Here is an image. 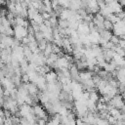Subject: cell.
I'll return each instance as SVG.
<instances>
[{
    "label": "cell",
    "mask_w": 125,
    "mask_h": 125,
    "mask_svg": "<svg viewBox=\"0 0 125 125\" xmlns=\"http://www.w3.org/2000/svg\"><path fill=\"white\" fill-rule=\"evenodd\" d=\"M31 21H33L36 24H38V25H41L42 23H43V21H44V20H43V18H42V16H41V14H36L34 17H33V19L31 20Z\"/></svg>",
    "instance_id": "obj_10"
},
{
    "label": "cell",
    "mask_w": 125,
    "mask_h": 125,
    "mask_svg": "<svg viewBox=\"0 0 125 125\" xmlns=\"http://www.w3.org/2000/svg\"><path fill=\"white\" fill-rule=\"evenodd\" d=\"M112 35H113V34H112V31L105 30V29H104L102 32H100V37H101L102 39L105 40V41H109Z\"/></svg>",
    "instance_id": "obj_6"
},
{
    "label": "cell",
    "mask_w": 125,
    "mask_h": 125,
    "mask_svg": "<svg viewBox=\"0 0 125 125\" xmlns=\"http://www.w3.org/2000/svg\"><path fill=\"white\" fill-rule=\"evenodd\" d=\"M41 16H42V18H43L44 21H49V19H50V17H51V15H50L49 13H47V12L42 13Z\"/></svg>",
    "instance_id": "obj_18"
},
{
    "label": "cell",
    "mask_w": 125,
    "mask_h": 125,
    "mask_svg": "<svg viewBox=\"0 0 125 125\" xmlns=\"http://www.w3.org/2000/svg\"><path fill=\"white\" fill-rule=\"evenodd\" d=\"M51 54H52V42H48V43H47V46H46V48H45V50L43 51V55H44V57L47 59Z\"/></svg>",
    "instance_id": "obj_8"
},
{
    "label": "cell",
    "mask_w": 125,
    "mask_h": 125,
    "mask_svg": "<svg viewBox=\"0 0 125 125\" xmlns=\"http://www.w3.org/2000/svg\"><path fill=\"white\" fill-rule=\"evenodd\" d=\"M119 111H120V114L125 115V104H124L122 107H120V108H119Z\"/></svg>",
    "instance_id": "obj_19"
},
{
    "label": "cell",
    "mask_w": 125,
    "mask_h": 125,
    "mask_svg": "<svg viewBox=\"0 0 125 125\" xmlns=\"http://www.w3.org/2000/svg\"><path fill=\"white\" fill-rule=\"evenodd\" d=\"M44 77H45V80H46L47 83H56L58 81L57 74L54 70H51L50 72H48Z\"/></svg>",
    "instance_id": "obj_5"
},
{
    "label": "cell",
    "mask_w": 125,
    "mask_h": 125,
    "mask_svg": "<svg viewBox=\"0 0 125 125\" xmlns=\"http://www.w3.org/2000/svg\"><path fill=\"white\" fill-rule=\"evenodd\" d=\"M107 104H110L112 107L117 108V109H119L120 107H122V106L124 105V102H123V99H122L121 95H116V96H114V97L109 101V103H107Z\"/></svg>",
    "instance_id": "obj_2"
},
{
    "label": "cell",
    "mask_w": 125,
    "mask_h": 125,
    "mask_svg": "<svg viewBox=\"0 0 125 125\" xmlns=\"http://www.w3.org/2000/svg\"><path fill=\"white\" fill-rule=\"evenodd\" d=\"M56 62H57V66H58V69L68 68L69 62H68V61L65 59V57H64V56H62V57H59Z\"/></svg>",
    "instance_id": "obj_3"
},
{
    "label": "cell",
    "mask_w": 125,
    "mask_h": 125,
    "mask_svg": "<svg viewBox=\"0 0 125 125\" xmlns=\"http://www.w3.org/2000/svg\"><path fill=\"white\" fill-rule=\"evenodd\" d=\"M58 26L61 27V28L65 29V28H67L69 26V22H68L67 20H61V19H59V21H58Z\"/></svg>",
    "instance_id": "obj_11"
},
{
    "label": "cell",
    "mask_w": 125,
    "mask_h": 125,
    "mask_svg": "<svg viewBox=\"0 0 125 125\" xmlns=\"http://www.w3.org/2000/svg\"><path fill=\"white\" fill-rule=\"evenodd\" d=\"M114 46H117L118 45V43H119V41H120V39L117 37V36H115V35H112L111 36V38H110V40H109Z\"/></svg>",
    "instance_id": "obj_15"
},
{
    "label": "cell",
    "mask_w": 125,
    "mask_h": 125,
    "mask_svg": "<svg viewBox=\"0 0 125 125\" xmlns=\"http://www.w3.org/2000/svg\"><path fill=\"white\" fill-rule=\"evenodd\" d=\"M24 86H25V88L27 89L29 96H32V95H37V94H38V92H39V89L37 88V86H36L34 83L28 82V83L24 84Z\"/></svg>",
    "instance_id": "obj_4"
},
{
    "label": "cell",
    "mask_w": 125,
    "mask_h": 125,
    "mask_svg": "<svg viewBox=\"0 0 125 125\" xmlns=\"http://www.w3.org/2000/svg\"><path fill=\"white\" fill-rule=\"evenodd\" d=\"M21 83H22V84H26V83L29 82V77H28V75H27L26 73L21 74Z\"/></svg>",
    "instance_id": "obj_16"
},
{
    "label": "cell",
    "mask_w": 125,
    "mask_h": 125,
    "mask_svg": "<svg viewBox=\"0 0 125 125\" xmlns=\"http://www.w3.org/2000/svg\"><path fill=\"white\" fill-rule=\"evenodd\" d=\"M47 41L45 40V39H42L41 41H38L37 42V44H38V49L41 51V52H43L44 50H45V48H46V46H47Z\"/></svg>",
    "instance_id": "obj_14"
},
{
    "label": "cell",
    "mask_w": 125,
    "mask_h": 125,
    "mask_svg": "<svg viewBox=\"0 0 125 125\" xmlns=\"http://www.w3.org/2000/svg\"><path fill=\"white\" fill-rule=\"evenodd\" d=\"M99 99H100V95H99L98 91L90 92V94H89V100H91V101L94 102V103H98Z\"/></svg>",
    "instance_id": "obj_7"
},
{
    "label": "cell",
    "mask_w": 125,
    "mask_h": 125,
    "mask_svg": "<svg viewBox=\"0 0 125 125\" xmlns=\"http://www.w3.org/2000/svg\"><path fill=\"white\" fill-rule=\"evenodd\" d=\"M0 9H1V8H0Z\"/></svg>",
    "instance_id": "obj_22"
},
{
    "label": "cell",
    "mask_w": 125,
    "mask_h": 125,
    "mask_svg": "<svg viewBox=\"0 0 125 125\" xmlns=\"http://www.w3.org/2000/svg\"><path fill=\"white\" fill-rule=\"evenodd\" d=\"M4 124H5V118L0 117V125H4Z\"/></svg>",
    "instance_id": "obj_21"
},
{
    "label": "cell",
    "mask_w": 125,
    "mask_h": 125,
    "mask_svg": "<svg viewBox=\"0 0 125 125\" xmlns=\"http://www.w3.org/2000/svg\"><path fill=\"white\" fill-rule=\"evenodd\" d=\"M94 18H95L97 21H101V22H104V17L102 14H100V13L95 14V15H94Z\"/></svg>",
    "instance_id": "obj_17"
},
{
    "label": "cell",
    "mask_w": 125,
    "mask_h": 125,
    "mask_svg": "<svg viewBox=\"0 0 125 125\" xmlns=\"http://www.w3.org/2000/svg\"><path fill=\"white\" fill-rule=\"evenodd\" d=\"M109 115L110 116H112V117H114L116 120L119 118V116H120V111H119V109H117V108H111L110 110H109Z\"/></svg>",
    "instance_id": "obj_13"
},
{
    "label": "cell",
    "mask_w": 125,
    "mask_h": 125,
    "mask_svg": "<svg viewBox=\"0 0 125 125\" xmlns=\"http://www.w3.org/2000/svg\"><path fill=\"white\" fill-rule=\"evenodd\" d=\"M27 28L22 27V26H18L16 25L14 27V38L18 39V40H21L22 38L27 36Z\"/></svg>",
    "instance_id": "obj_1"
},
{
    "label": "cell",
    "mask_w": 125,
    "mask_h": 125,
    "mask_svg": "<svg viewBox=\"0 0 125 125\" xmlns=\"http://www.w3.org/2000/svg\"><path fill=\"white\" fill-rule=\"evenodd\" d=\"M42 3H43V5H44L45 12H47V13L51 14V13L53 12V8H52V2L47 0V1H43Z\"/></svg>",
    "instance_id": "obj_9"
},
{
    "label": "cell",
    "mask_w": 125,
    "mask_h": 125,
    "mask_svg": "<svg viewBox=\"0 0 125 125\" xmlns=\"http://www.w3.org/2000/svg\"><path fill=\"white\" fill-rule=\"evenodd\" d=\"M0 117H4V109L2 107H0Z\"/></svg>",
    "instance_id": "obj_20"
},
{
    "label": "cell",
    "mask_w": 125,
    "mask_h": 125,
    "mask_svg": "<svg viewBox=\"0 0 125 125\" xmlns=\"http://www.w3.org/2000/svg\"><path fill=\"white\" fill-rule=\"evenodd\" d=\"M103 24H104V27L105 30H109V31L113 30V23L111 21H109L108 20H104Z\"/></svg>",
    "instance_id": "obj_12"
}]
</instances>
